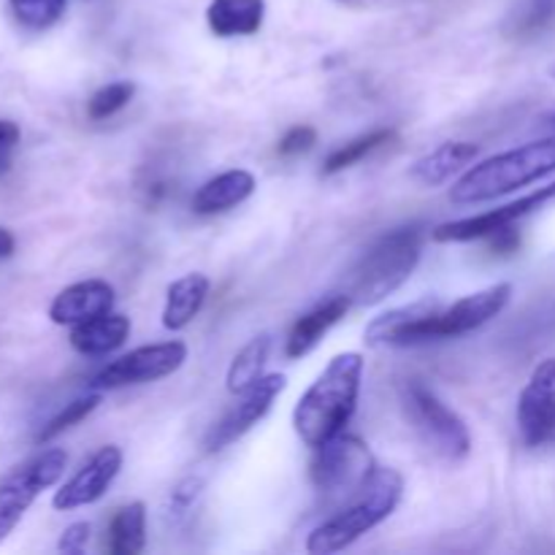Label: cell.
<instances>
[{
	"label": "cell",
	"instance_id": "16",
	"mask_svg": "<svg viewBox=\"0 0 555 555\" xmlns=\"http://www.w3.org/2000/svg\"><path fill=\"white\" fill-rule=\"evenodd\" d=\"M352 309V298L347 293H339V296L325 298L323 304L312 309V312L301 314L296 320V325L291 328L285 341V356L287 358H304L320 345L325 334L334 328L339 320H345V314Z\"/></svg>",
	"mask_w": 555,
	"mask_h": 555
},
{
	"label": "cell",
	"instance_id": "29",
	"mask_svg": "<svg viewBox=\"0 0 555 555\" xmlns=\"http://www.w3.org/2000/svg\"><path fill=\"white\" fill-rule=\"evenodd\" d=\"M314 144H318V130L312 125H296V128H291L282 135L276 152H280V157H296L312 150Z\"/></svg>",
	"mask_w": 555,
	"mask_h": 555
},
{
	"label": "cell",
	"instance_id": "26",
	"mask_svg": "<svg viewBox=\"0 0 555 555\" xmlns=\"http://www.w3.org/2000/svg\"><path fill=\"white\" fill-rule=\"evenodd\" d=\"M206 491V477L204 475H188L171 488L166 499V520L171 526L184 524L195 507H198L201 496Z\"/></svg>",
	"mask_w": 555,
	"mask_h": 555
},
{
	"label": "cell",
	"instance_id": "23",
	"mask_svg": "<svg viewBox=\"0 0 555 555\" xmlns=\"http://www.w3.org/2000/svg\"><path fill=\"white\" fill-rule=\"evenodd\" d=\"M269 352H271V336L260 334L255 339H249L242 350L236 352V358L228 366V377H225V388L228 393L242 396L244 390L253 388L260 377H263V369L269 363Z\"/></svg>",
	"mask_w": 555,
	"mask_h": 555
},
{
	"label": "cell",
	"instance_id": "7",
	"mask_svg": "<svg viewBox=\"0 0 555 555\" xmlns=\"http://www.w3.org/2000/svg\"><path fill=\"white\" fill-rule=\"evenodd\" d=\"M406 417L412 421L423 442L448 461H461L472 453V434L461 415H455L431 388L410 383L404 390Z\"/></svg>",
	"mask_w": 555,
	"mask_h": 555
},
{
	"label": "cell",
	"instance_id": "5",
	"mask_svg": "<svg viewBox=\"0 0 555 555\" xmlns=\"http://www.w3.org/2000/svg\"><path fill=\"white\" fill-rule=\"evenodd\" d=\"M314 453L318 455L312 461V482L328 502L352 499L377 472L369 444L352 434H339Z\"/></svg>",
	"mask_w": 555,
	"mask_h": 555
},
{
	"label": "cell",
	"instance_id": "35",
	"mask_svg": "<svg viewBox=\"0 0 555 555\" xmlns=\"http://www.w3.org/2000/svg\"><path fill=\"white\" fill-rule=\"evenodd\" d=\"M551 128H555V114L551 117Z\"/></svg>",
	"mask_w": 555,
	"mask_h": 555
},
{
	"label": "cell",
	"instance_id": "21",
	"mask_svg": "<svg viewBox=\"0 0 555 555\" xmlns=\"http://www.w3.org/2000/svg\"><path fill=\"white\" fill-rule=\"evenodd\" d=\"M266 0H211L206 22L217 38L255 36L263 27Z\"/></svg>",
	"mask_w": 555,
	"mask_h": 555
},
{
	"label": "cell",
	"instance_id": "27",
	"mask_svg": "<svg viewBox=\"0 0 555 555\" xmlns=\"http://www.w3.org/2000/svg\"><path fill=\"white\" fill-rule=\"evenodd\" d=\"M9 5L27 30H49L65 14V0H9Z\"/></svg>",
	"mask_w": 555,
	"mask_h": 555
},
{
	"label": "cell",
	"instance_id": "19",
	"mask_svg": "<svg viewBox=\"0 0 555 555\" xmlns=\"http://www.w3.org/2000/svg\"><path fill=\"white\" fill-rule=\"evenodd\" d=\"M477 155H480V146L472 144V141H448V144L437 146L426 157H421L410 168V177L423 188H439V184L450 182L459 171H464L466 166H472Z\"/></svg>",
	"mask_w": 555,
	"mask_h": 555
},
{
	"label": "cell",
	"instance_id": "32",
	"mask_svg": "<svg viewBox=\"0 0 555 555\" xmlns=\"http://www.w3.org/2000/svg\"><path fill=\"white\" fill-rule=\"evenodd\" d=\"M20 125L11 122V119H0V173H5L11 168V152L20 144Z\"/></svg>",
	"mask_w": 555,
	"mask_h": 555
},
{
	"label": "cell",
	"instance_id": "31",
	"mask_svg": "<svg viewBox=\"0 0 555 555\" xmlns=\"http://www.w3.org/2000/svg\"><path fill=\"white\" fill-rule=\"evenodd\" d=\"M90 537H92V526L87 524V520H76V524H70L68 529L63 531V537H60L57 542V551L65 555L85 553V547L90 545Z\"/></svg>",
	"mask_w": 555,
	"mask_h": 555
},
{
	"label": "cell",
	"instance_id": "30",
	"mask_svg": "<svg viewBox=\"0 0 555 555\" xmlns=\"http://www.w3.org/2000/svg\"><path fill=\"white\" fill-rule=\"evenodd\" d=\"M555 16V0H526V9L520 14L518 33H537Z\"/></svg>",
	"mask_w": 555,
	"mask_h": 555
},
{
	"label": "cell",
	"instance_id": "1",
	"mask_svg": "<svg viewBox=\"0 0 555 555\" xmlns=\"http://www.w3.org/2000/svg\"><path fill=\"white\" fill-rule=\"evenodd\" d=\"M363 369L366 361L361 352H339L298 399L293 428L307 448L320 450L350 426L361 399Z\"/></svg>",
	"mask_w": 555,
	"mask_h": 555
},
{
	"label": "cell",
	"instance_id": "24",
	"mask_svg": "<svg viewBox=\"0 0 555 555\" xmlns=\"http://www.w3.org/2000/svg\"><path fill=\"white\" fill-rule=\"evenodd\" d=\"M393 135H396V130H390V128H379V130H372V133H366V135H358V139L350 141V144L339 146V150H334L328 157H325L323 173L325 177H334V173L356 166V163H361L363 157L372 155L374 150H379V146L388 144Z\"/></svg>",
	"mask_w": 555,
	"mask_h": 555
},
{
	"label": "cell",
	"instance_id": "15",
	"mask_svg": "<svg viewBox=\"0 0 555 555\" xmlns=\"http://www.w3.org/2000/svg\"><path fill=\"white\" fill-rule=\"evenodd\" d=\"M114 309V287L106 280H81L63 287L49 304V320L54 325H79L101 318Z\"/></svg>",
	"mask_w": 555,
	"mask_h": 555
},
{
	"label": "cell",
	"instance_id": "20",
	"mask_svg": "<svg viewBox=\"0 0 555 555\" xmlns=\"http://www.w3.org/2000/svg\"><path fill=\"white\" fill-rule=\"evenodd\" d=\"M211 291L209 276L193 271V274L179 276L177 282L168 285L166 307H163V328L166 331H184L204 309L206 296Z\"/></svg>",
	"mask_w": 555,
	"mask_h": 555
},
{
	"label": "cell",
	"instance_id": "22",
	"mask_svg": "<svg viewBox=\"0 0 555 555\" xmlns=\"http://www.w3.org/2000/svg\"><path fill=\"white\" fill-rule=\"evenodd\" d=\"M146 547V507L130 502L114 513L106 531V551L112 555H139Z\"/></svg>",
	"mask_w": 555,
	"mask_h": 555
},
{
	"label": "cell",
	"instance_id": "34",
	"mask_svg": "<svg viewBox=\"0 0 555 555\" xmlns=\"http://www.w3.org/2000/svg\"><path fill=\"white\" fill-rule=\"evenodd\" d=\"M14 249H16V238H14V233H11L9 228L0 225V260L11 258V255H14Z\"/></svg>",
	"mask_w": 555,
	"mask_h": 555
},
{
	"label": "cell",
	"instance_id": "17",
	"mask_svg": "<svg viewBox=\"0 0 555 555\" xmlns=\"http://www.w3.org/2000/svg\"><path fill=\"white\" fill-rule=\"evenodd\" d=\"M255 188H258V182H255L253 173L244 171V168H233V171H222L201 184L190 206H193L195 215H222V211L244 204L255 193Z\"/></svg>",
	"mask_w": 555,
	"mask_h": 555
},
{
	"label": "cell",
	"instance_id": "33",
	"mask_svg": "<svg viewBox=\"0 0 555 555\" xmlns=\"http://www.w3.org/2000/svg\"><path fill=\"white\" fill-rule=\"evenodd\" d=\"M488 244H491V249L496 255H513L518 253L520 247V233L515 231V225H507L502 228V231L491 233V236H488Z\"/></svg>",
	"mask_w": 555,
	"mask_h": 555
},
{
	"label": "cell",
	"instance_id": "4",
	"mask_svg": "<svg viewBox=\"0 0 555 555\" xmlns=\"http://www.w3.org/2000/svg\"><path fill=\"white\" fill-rule=\"evenodd\" d=\"M421 228L410 225L385 233L350 271L345 293L358 307H374V304L385 301L415 274L417 263H421Z\"/></svg>",
	"mask_w": 555,
	"mask_h": 555
},
{
	"label": "cell",
	"instance_id": "2",
	"mask_svg": "<svg viewBox=\"0 0 555 555\" xmlns=\"http://www.w3.org/2000/svg\"><path fill=\"white\" fill-rule=\"evenodd\" d=\"M555 171V135L529 141L515 150L486 157L477 166L466 168L459 182L450 190V201L459 206L486 204L502 198L520 188L540 182Z\"/></svg>",
	"mask_w": 555,
	"mask_h": 555
},
{
	"label": "cell",
	"instance_id": "25",
	"mask_svg": "<svg viewBox=\"0 0 555 555\" xmlns=\"http://www.w3.org/2000/svg\"><path fill=\"white\" fill-rule=\"evenodd\" d=\"M98 404H101V390H92V393H85L79 396V399L68 401V404L63 406V410L57 412V415L52 417V421L47 423V426L38 431L36 442L38 444H47L52 442L54 437H60L63 431H68V428H74L76 423H81L85 417H90L92 412L98 410Z\"/></svg>",
	"mask_w": 555,
	"mask_h": 555
},
{
	"label": "cell",
	"instance_id": "8",
	"mask_svg": "<svg viewBox=\"0 0 555 555\" xmlns=\"http://www.w3.org/2000/svg\"><path fill=\"white\" fill-rule=\"evenodd\" d=\"M188 361V345L182 339L157 341V345L135 347L117 361L106 363L90 379L92 390H117L128 385H146L177 374Z\"/></svg>",
	"mask_w": 555,
	"mask_h": 555
},
{
	"label": "cell",
	"instance_id": "6",
	"mask_svg": "<svg viewBox=\"0 0 555 555\" xmlns=\"http://www.w3.org/2000/svg\"><path fill=\"white\" fill-rule=\"evenodd\" d=\"M65 466H68V453L60 448H49L0 480V545L20 526L33 502L47 488L57 486Z\"/></svg>",
	"mask_w": 555,
	"mask_h": 555
},
{
	"label": "cell",
	"instance_id": "13",
	"mask_svg": "<svg viewBox=\"0 0 555 555\" xmlns=\"http://www.w3.org/2000/svg\"><path fill=\"white\" fill-rule=\"evenodd\" d=\"M122 450L117 444H106V448L95 450L63 486L54 491L52 507L57 513H70V509L90 507V504L101 502L112 482L117 480L119 469H122Z\"/></svg>",
	"mask_w": 555,
	"mask_h": 555
},
{
	"label": "cell",
	"instance_id": "36",
	"mask_svg": "<svg viewBox=\"0 0 555 555\" xmlns=\"http://www.w3.org/2000/svg\"><path fill=\"white\" fill-rule=\"evenodd\" d=\"M553 76H555V65H553Z\"/></svg>",
	"mask_w": 555,
	"mask_h": 555
},
{
	"label": "cell",
	"instance_id": "18",
	"mask_svg": "<svg viewBox=\"0 0 555 555\" xmlns=\"http://www.w3.org/2000/svg\"><path fill=\"white\" fill-rule=\"evenodd\" d=\"M130 336V318L117 312L101 314V318H92L87 323H79L70 328V347H74L79 356L87 358H103L117 352L119 347L128 341Z\"/></svg>",
	"mask_w": 555,
	"mask_h": 555
},
{
	"label": "cell",
	"instance_id": "10",
	"mask_svg": "<svg viewBox=\"0 0 555 555\" xmlns=\"http://www.w3.org/2000/svg\"><path fill=\"white\" fill-rule=\"evenodd\" d=\"M555 204V182L547 188L534 190V193L524 195V198L513 201V204L496 206L491 211H482V215L464 217V220H450L442 222L431 231V238L437 244H464L475 242V238H488L491 233L502 231V228L515 225L524 217L534 215V211L545 209V206Z\"/></svg>",
	"mask_w": 555,
	"mask_h": 555
},
{
	"label": "cell",
	"instance_id": "12",
	"mask_svg": "<svg viewBox=\"0 0 555 555\" xmlns=\"http://www.w3.org/2000/svg\"><path fill=\"white\" fill-rule=\"evenodd\" d=\"M518 431L529 448L555 442V358L542 361L520 390Z\"/></svg>",
	"mask_w": 555,
	"mask_h": 555
},
{
	"label": "cell",
	"instance_id": "28",
	"mask_svg": "<svg viewBox=\"0 0 555 555\" xmlns=\"http://www.w3.org/2000/svg\"><path fill=\"white\" fill-rule=\"evenodd\" d=\"M135 95L133 81H112V85L101 87V90L92 92V98L87 101V117L90 119H108L117 112H122Z\"/></svg>",
	"mask_w": 555,
	"mask_h": 555
},
{
	"label": "cell",
	"instance_id": "9",
	"mask_svg": "<svg viewBox=\"0 0 555 555\" xmlns=\"http://www.w3.org/2000/svg\"><path fill=\"white\" fill-rule=\"evenodd\" d=\"M285 388H287L285 374H263L253 388L244 390L238 404L233 406V410H228L225 415L209 428V434H206L204 439L206 453H220V450H225L228 444H233L236 439H242L244 434L253 431V428L269 415V410L274 406V401L280 399Z\"/></svg>",
	"mask_w": 555,
	"mask_h": 555
},
{
	"label": "cell",
	"instance_id": "11",
	"mask_svg": "<svg viewBox=\"0 0 555 555\" xmlns=\"http://www.w3.org/2000/svg\"><path fill=\"white\" fill-rule=\"evenodd\" d=\"M509 298H513V285L509 282H496V285L482 287V291L459 298L450 307H439L437 314L431 318V341L455 339V336L482 328V325L491 323L496 314L507 309Z\"/></svg>",
	"mask_w": 555,
	"mask_h": 555
},
{
	"label": "cell",
	"instance_id": "3",
	"mask_svg": "<svg viewBox=\"0 0 555 555\" xmlns=\"http://www.w3.org/2000/svg\"><path fill=\"white\" fill-rule=\"evenodd\" d=\"M401 496H404L401 472L390 469V466H377L372 480L350 499V504L341 507L336 515H331L325 524H320L309 534L307 553L334 555L345 551L352 542L361 540L363 534L385 524L401 504Z\"/></svg>",
	"mask_w": 555,
	"mask_h": 555
},
{
	"label": "cell",
	"instance_id": "14",
	"mask_svg": "<svg viewBox=\"0 0 555 555\" xmlns=\"http://www.w3.org/2000/svg\"><path fill=\"white\" fill-rule=\"evenodd\" d=\"M442 307L439 301L423 298V301L406 304V307L390 309L379 314L363 331V341L369 347H415L431 341V318Z\"/></svg>",
	"mask_w": 555,
	"mask_h": 555
}]
</instances>
